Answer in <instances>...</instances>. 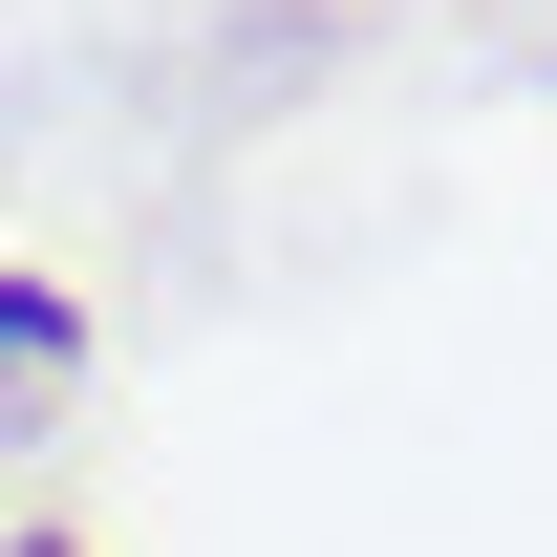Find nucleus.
<instances>
[{
	"label": "nucleus",
	"mask_w": 557,
	"mask_h": 557,
	"mask_svg": "<svg viewBox=\"0 0 557 557\" xmlns=\"http://www.w3.org/2000/svg\"><path fill=\"white\" fill-rule=\"evenodd\" d=\"M65 386H86V300L65 278H0V429H65Z\"/></svg>",
	"instance_id": "obj_1"
},
{
	"label": "nucleus",
	"mask_w": 557,
	"mask_h": 557,
	"mask_svg": "<svg viewBox=\"0 0 557 557\" xmlns=\"http://www.w3.org/2000/svg\"><path fill=\"white\" fill-rule=\"evenodd\" d=\"M0 557H86V536H0Z\"/></svg>",
	"instance_id": "obj_2"
}]
</instances>
